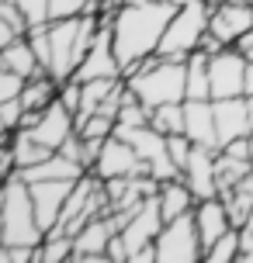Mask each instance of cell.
<instances>
[{
    "label": "cell",
    "mask_w": 253,
    "mask_h": 263,
    "mask_svg": "<svg viewBox=\"0 0 253 263\" xmlns=\"http://www.w3.org/2000/svg\"><path fill=\"white\" fill-rule=\"evenodd\" d=\"M177 14V4L170 0H149V4H121L111 14L115 28V55L121 63V80L135 69L139 59H146L160 49V39L170 17Z\"/></svg>",
    "instance_id": "6da1fadb"
},
{
    "label": "cell",
    "mask_w": 253,
    "mask_h": 263,
    "mask_svg": "<svg viewBox=\"0 0 253 263\" xmlns=\"http://www.w3.org/2000/svg\"><path fill=\"white\" fill-rule=\"evenodd\" d=\"M129 90L153 111L160 104H173L187 97V59H163V55H146L139 69L125 80Z\"/></svg>",
    "instance_id": "7a4b0ae2"
},
{
    "label": "cell",
    "mask_w": 253,
    "mask_h": 263,
    "mask_svg": "<svg viewBox=\"0 0 253 263\" xmlns=\"http://www.w3.org/2000/svg\"><path fill=\"white\" fill-rule=\"evenodd\" d=\"M0 204H4V246H42L45 229L39 222L31 187L21 177H7Z\"/></svg>",
    "instance_id": "3957f363"
},
{
    "label": "cell",
    "mask_w": 253,
    "mask_h": 263,
    "mask_svg": "<svg viewBox=\"0 0 253 263\" xmlns=\"http://www.w3.org/2000/svg\"><path fill=\"white\" fill-rule=\"evenodd\" d=\"M208 21H212V4L208 0H187L177 7L170 17V25L160 39L156 55L163 59H187L191 52H198L201 39L208 35Z\"/></svg>",
    "instance_id": "277c9868"
},
{
    "label": "cell",
    "mask_w": 253,
    "mask_h": 263,
    "mask_svg": "<svg viewBox=\"0 0 253 263\" xmlns=\"http://www.w3.org/2000/svg\"><path fill=\"white\" fill-rule=\"evenodd\" d=\"M156 253H160V263H194V260H205V242H201L194 211H187V215H180V218L163 222L160 236H156Z\"/></svg>",
    "instance_id": "5b68a950"
},
{
    "label": "cell",
    "mask_w": 253,
    "mask_h": 263,
    "mask_svg": "<svg viewBox=\"0 0 253 263\" xmlns=\"http://www.w3.org/2000/svg\"><path fill=\"white\" fill-rule=\"evenodd\" d=\"M246 52L229 45L222 52L208 55V73H212V101L219 97H243V83H246Z\"/></svg>",
    "instance_id": "8992f818"
},
{
    "label": "cell",
    "mask_w": 253,
    "mask_h": 263,
    "mask_svg": "<svg viewBox=\"0 0 253 263\" xmlns=\"http://www.w3.org/2000/svg\"><path fill=\"white\" fill-rule=\"evenodd\" d=\"M25 132L35 139V142H42V145H49L52 153H59V149H63V142H66L69 135L77 132V115H73V111H69L59 97H56L52 104L39 115V121H35L31 128H25Z\"/></svg>",
    "instance_id": "52a82bcc"
},
{
    "label": "cell",
    "mask_w": 253,
    "mask_h": 263,
    "mask_svg": "<svg viewBox=\"0 0 253 263\" xmlns=\"http://www.w3.org/2000/svg\"><path fill=\"white\" fill-rule=\"evenodd\" d=\"M250 28H253V4H246V0H222V4L212 7L208 31L222 45H236Z\"/></svg>",
    "instance_id": "ba28073f"
},
{
    "label": "cell",
    "mask_w": 253,
    "mask_h": 263,
    "mask_svg": "<svg viewBox=\"0 0 253 263\" xmlns=\"http://www.w3.org/2000/svg\"><path fill=\"white\" fill-rule=\"evenodd\" d=\"M160 229H163V211H160L156 194H153V197H146L139 208H132V218H129V225L121 229V239H125V246H129V263H132L135 250H142V246H149V242H156Z\"/></svg>",
    "instance_id": "9c48e42d"
},
{
    "label": "cell",
    "mask_w": 253,
    "mask_h": 263,
    "mask_svg": "<svg viewBox=\"0 0 253 263\" xmlns=\"http://www.w3.org/2000/svg\"><path fill=\"white\" fill-rule=\"evenodd\" d=\"M101 180H111V177H129V173H146V163L139 159V153L132 149V142H125L118 135L104 139L101 145V156L91 166Z\"/></svg>",
    "instance_id": "30bf717a"
},
{
    "label": "cell",
    "mask_w": 253,
    "mask_h": 263,
    "mask_svg": "<svg viewBox=\"0 0 253 263\" xmlns=\"http://www.w3.org/2000/svg\"><path fill=\"white\" fill-rule=\"evenodd\" d=\"M215 104V128H219V149L232 139H243L253 132V111L246 97H219Z\"/></svg>",
    "instance_id": "8fae6325"
},
{
    "label": "cell",
    "mask_w": 253,
    "mask_h": 263,
    "mask_svg": "<svg viewBox=\"0 0 253 263\" xmlns=\"http://www.w3.org/2000/svg\"><path fill=\"white\" fill-rule=\"evenodd\" d=\"M111 236H115V225H111L107 215L91 218V222L73 236V242H77V246H73V260L77 263H107L111 260V256H107Z\"/></svg>",
    "instance_id": "7c38bea8"
},
{
    "label": "cell",
    "mask_w": 253,
    "mask_h": 263,
    "mask_svg": "<svg viewBox=\"0 0 253 263\" xmlns=\"http://www.w3.org/2000/svg\"><path fill=\"white\" fill-rule=\"evenodd\" d=\"M215 153H219V149H212V145H194V149H191V159H187V166H184V180H187V187L194 191L198 201H205V197H219Z\"/></svg>",
    "instance_id": "4fadbf2b"
},
{
    "label": "cell",
    "mask_w": 253,
    "mask_h": 263,
    "mask_svg": "<svg viewBox=\"0 0 253 263\" xmlns=\"http://www.w3.org/2000/svg\"><path fill=\"white\" fill-rule=\"evenodd\" d=\"M80 180V177H77ZM77 180H39V184H28L31 187V197H35V211H39V222L45 232H52L59 215L66 208V197L73 191Z\"/></svg>",
    "instance_id": "5bb4252c"
},
{
    "label": "cell",
    "mask_w": 253,
    "mask_h": 263,
    "mask_svg": "<svg viewBox=\"0 0 253 263\" xmlns=\"http://www.w3.org/2000/svg\"><path fill=\"white\" fill-rule=\"evenodd\" d=\"M184 135L194 145L219 149V128H215V104L212 101H191V97H184Z\"/></svg>",
    "instance_id": "9a60e30c"
},
{
    "label": "cell",
    "mask_w": 253,
    "mask_h": 263,
    "mask_svg": "<svg viewBox=\"0 0 253 263\" xmlns=\"http://www.w3.org/2000/svg\"><path fill=\"white\" fill-rule=\"evenodd\" d=\"M83 173H87L83 163L63 156V153H52L49 159H42V163H35V166L14 170V177H21L25 184H39V180H77V177H83Z\"/></svg>",
    "instance_id": "2e32d148"
},
{
    "label": "cell",
    "mask_w": 253,
    "mask_h": 263,
    "mask_svg": "<svg viewBox=\"0 0 253 263\" xmlns=\"http://www.w3.org/2000/svg\"><path fill=\"white\" fill-rule=\"evenodd\" d=\"M194 222H198V232H201L205 250H208L222 232L236 229L232 218H229V208H226L222 197H205V201H198V204H194Z\"/></svg>",
    "instance_id": "e0dca14e"
},
{
    "label": "cell",
    "mask_w": 253,
    "mask_h": 263,
    "mask_svg": "<svg viewBox=\"0 0 253 263\" xmlns=\"http://www.w3.org/2000/svg\"><path fill=\"white\" fill-rule=\"evenodd\" d=\"M0 66H7V69H14V73H21L25 80H35V77L45 73V66L39 63V52H35V45L28 42V35H21V39H14L11 45L0 49Z\"/></svg>",
    "instance_id": "ac0fdd59"
},
{
    "label": "cell",
    "mask_w": 253,
    "mask_h": 263,
    "mask_svg": "<svg viewBox=\"0 0 253 263\" xmlns=\"http://www.w3.org/2000/svg\"><path fill=\"white\" fill-rule=\"evenodd\" d=\"M156 201H160L163 222H170V218H180V215H187V211H194V204H198V197H194V191L187 187L184 177L160 184V191H156Z\"/></svg>",
    "instance_id": "d6986e66"
},
{
    "label": "cell",
    "mask_w": 253,
    "mask_h": 263,
    "mask_svg": "<svg viewBox=\"0 0 253 263\" xmlns=\"http://www.w3.org/2000/svg\"><path fill=\"white\" fill-rule=\"evenodd\" d=\"M219 197L226 201L229 218H232V225L240 229V225L253 215V173H250V177H243L240 184H232L226 194H219Z\"/></svg>",
    "instance_id": "ffe728a7"
},
{
    "label": "cell",
    "mask_w": 253,
    "mask_h": 263,
    "mask_svg": "<svg viewBox=\"0 0 253 263\" xmlns=\"http://www.w3.org/2000/svg\"><path fill=\"white\" fill-rule=\"evenodd\" d=\"M187 97L191 101H212V73H208L205 52L187 55Z\"/></svg>",
    "instance_id": "44dd1931"
},
{
    "label": "cell",
    "mask_w": 253,
    "mask_h": 263,
    "mask_svg": "<svg viewBox=\"0 0 253 263\" xmlns=\"http://www.w3.org/2000/svg\"><path fill=\"white\" fill-rule=\"evenodd\" d=\"M215 173H219V194H226L232 184H240L243 177L253 173V159H243V156H229V153H215Z\"/></svg>",
    "instance_id": "7402d4cb"
},
{
    "label": "cell",
    "mask_w": 253,
    "mask_h": 263,
    "mask_svg": "<svg viewBox=\"0 0 253 263\" xmlns=\"http://www.w3.org/2000/svg\"><path fill=\"white\" fill-rule=\"evenodd\" d=\"M11 153H14V163H17V170H25V166H35V163H42V159L52 156V149H49V145H42V142H35V139H31L25 128L14 132Z\"/></svg>",
    "instance_id": "603a6c76"
},
{
    "label": "cell",
    "mask_w": 253,
    "mask_h": 263,
    "mask_svg": "<svg viewBox=\"0 0 253 263\" xmlns=\"http://www.w3.org/2000/svg\"><path fill=\"white\" fill-rule=\"evenodd\" d=\"M121 83V77H101V80H87L83 83V101H80V111H77V118H87V115H97L101 104L107 101V93L115 90Z\"/></svg>",
    "instance_id": "cb8c5ba5"
},
{
    "label": "cell",
    "mask_w": 253,
    "mask_h": 263,
    "mask_svg": "<svg viewBox=\"0 0 253 263\" xmlns=\"http://www.w3.org/2000/svg\"><path fill=\"white\" fill-rule=\"evenodd\" d=\"M73 236L69 232H45L39 246V263H59V260H73Z\"/></svg>",
    "instance_id": "d4e9b609"
},
{
    "label": "cell",
    "mask_w": 253,
    "mask_h": 263,
    "mask_svg": "<svg viewBox=\"0 0 253 263\" xmlns=\"http://www.w3.org/2000/svg\"><path fill=\"white\" fill-rule=\"evenodd\" d=\"M149 125H153L156 132H163V135H177V132H184V101H173V104L153 107Z\"/></svg>",
    "instance_id": "484cf974"
},
{
    "label": "cell",
    "mask_w": 253,
    "mask_h": 263,
    "mask_svg": "<svg viewBox=\"0 0 253 263\" xmlns=\"http://www.w3.org/2000/svg\"><path fill=\"white\" fill-rule=\"evenodd\" d=\"M240 250H243L240 229H229V232H222V236L205 250V260L208 263H232V260H240Z\"/></svg>",
    "instance_id": "4316f807"
},
{
    "label": "cell",
    "mask_w": 253,
    "mask_h": 263,
    "mask_svg": "<svg viewBox=\"0 0 253 263\" xmlns=\"http://www.w3.org/2000/svg\"><path fill=\"white\" fill-rule=\"evenodd\" d=\"M80 14H101L97 0H49V21L80 17Z\"/></svg>",
    "instance_id": "83f0119b"
},
{
    "label": "cell",
    "mask_w": 253,
    "mask_h": 263,
    "mask_svg": "<svg viewBox=\"0 0 253 263\" xmlns=\"http://www.w3.org/2000/svg\"><path fill=\"white\" fill-rule=\"evenodd\" d=\"M115 125L118 121L107 118V115H87V118H77V132H80L83 139H111L115 135Z\"/></svg>",
    "instance_id": "f1b7e54d"
},
{
    "label": "cell",
    "mask_w": 253,
    "mask_h": 263,
    "mask_svg": "<svg viewBox=\"0 0 253 263\" xmlns=\"http://www.w3.org/2000/svg\"><path fill=\"white\" fill-rule=\"evenodd\" d=\"M28 80L21 77V73H14V69H7V66H0V101H11V97H21V90H25Z\"/></svg>",
    "instance_id": "f546056e"
},
{
    "label": "cell",
    "mask_w": 253,
    "mask_h": 263,
    "mask_svg": "<svg viewBox=\"0 0 253 263\" xmlns=\"http://www.w3.org/2000/svg\"><path fill=\"white\" fill-rule=\"evenodd\" d=\"M167 145H170L173 163H177V166H180V173H184V166H187V159H191V149H194V142L187 139L184 132H177V135H167Z\"/></svg>",
    "instance_id": "4dcf8cb0"
},
{
    "label": "cell",
    "mask_w": 253,
    "mask_h": 263,
    "mask_svg": "<svg viewBox=\"0 0 253 263\" xmlns=\"http://www.w3.org/2000/svg\"><path fill=\"white\" fill-rule=\"evenodd\" d=\"M59 101L77 115V111H80V101H83V83H80V80H73V77L63 80V83H59Z\"/></svg>",
    "instance_id": "1f68e13d"
},
{
    "label": "cell",
    "mask_w": 253,
    "mask_h": 263,
    "mask_svg": "<svg viewBox=\"0 0 253 263\" xmlns=\"http://www.w3.org/2000/svg\"><path fill=\"white\" fill-rule=\"evenodd\" d=\"M17 7L25 11L28 25H49V0H17Z\"/></svg>",
    "instance_id": "d6a6232c"
},
{
    "label": "cell",
    "mask_w": 253,
    "mask_h": 263,
    "mask_svg": "<svg viewBox=\"0 0 253 263\" xmlns=\"http://www.w3.org/2000/svg\"><path fill=\"white\" fill-rule=\"evenodd\" d=\"M0 118L11 132L21 128V118H25V104H21V97H11V101H0Z\"/></svg>",
    "instance_id": "836d02e7"
},
{
    "label": "cell",
    "mask_w": 253,
    "mask_h": 263,
    "mask_svg": "<svg viewBox=\"0 0 253 263\" xmlns=\"http://www.w3.org/2000/svg\"><path fill=\"white\" fill-rule=\"evenodd\" d=\"M107 256H111V263H129V246H125L121 232L111 236V242H107Z\"/></svg>",
    "instance_id": "e575fe53"
},
{
    "label": "cell",
    "mask_w": 253,
    "mask_h": 263,
    "mask_svg": "<svg viewBox=\"0 0 253 263\" xmlns=\"http://www.w3.org/2000/svg\"><path fill=\"white\" fill-rule=\"evenodd\" d=\"M132 263H160V253H156V242H149L142 250L132 253Z\"/></svg>",
    "instance_id": "d590c367"
},
{
    "label": "cell",
    "mask_w": 253,
    "mask_h": 263,
    "mask_svg": "<svg viewBox=\"0 0 253 263\" xmlns=\"http://www.w3.org/2000/svg\"><path fill=\"white\" fill-rule=\"evenodd\" d=\"M14 39H21V35H17V31H14V25L4 17V14H0V49H4V45H11Z\"/></svg>",
    "instance_id": "8d00e7d4"
},
{
    "label": "cell",
    "mask_w": 253,
    "mask_h": 263,
    "mask_svg": "<svg viewBox=\"0 0 253 263\" xmlns=\"http://www.w3.org/2000/svg\"><path fill=\"white\" fill-rule=\"evenodd\" d=\"M236 49H243V52H253V28L246 31V35H243L240 42H236Z\"/></svg>",
    "instance_id": "74e56055"
},
{
    "label": "cell",
    "mask_w": 253,
    "mask_h": 263,
    "mask_svg": "<svg viewBox=\"0 0 253 263\" xmlns=\"http://www.w3.org/2000/svg\"><path fill=\"white\" fill-rule=\"evenodd\" d=\"M250 59V55H246ZM243 93H253V59L246 63V83H243Z\"/></svg>",
    "instance_id": "f35d334b"
},
{
    "label": "cell",
    "mask_w": 253,
    "mask_h": 263,
    "mask_svg": "<svg viewBox=\"0 0 253 263\" xmlns=\"http://www.w3.org/2000/svg\"><path fill=\"white\" fill-rule=\"evenodd\" d=\"M11 139H14V132L4 125V118H0V145H11Z\"/></svg>",
    "instance_id": "ab89813d"
},
{
    "label": "cell",
    "mask_w": 253,
    "mask_h": 263,
    "mask_svg": "<svg viewBox=\"0 0 253 263\" xmlns=\"http://www.w3.org/2000/svg\"><path fill=\"white\" fill-rule=\"evenodd\" d=\"M4 201V197H0ZM0 242H4V204H0Z\"/></svg>",
    "instance_id": "60d3db41"
},
{
    "label": "cell",
    "mask_w": 253,
    "mask_h": 263,
    "mask_svg": "<svg viewBox=\"0 0 253 263\" xmlns=\"http://www.w3.org/2000/svg\"><path fill=\"white\" fill-rule=\"evenodd\" d=\"M0 263H7V246L0 242Z\"/></svg>",
    "instance_id": "b9f144b4"
},
{
    "label": "cell",
    "mask_w": 253,
    "mask_h": 263,
    "mask_svg": "<svg viewBox=\"0 0 253 263\" xmlns=\"http://www.w3.org/2000/svg\"><path fill=\"white\" fill-rule=\"evenodd\" d=\"M250 159H253V132H250Z\"/></svg>",
    "instance_id": "7bdbcfd3"
},
{
    "label": "cell",
    "mask_w": 253,
    "mask_h": 263,
    "mask_svg": "<svg viewBox=\"0 0 253 263\" xmlns=\"http://www.w3.org/2000/svg\"><path fill=\"white\" fill-rule=\"evenodd\" d=\"M0 4H14V0H0Z\"/></svg>",
    "instance_id": "ee69618b"
},
{
    "label": "cell",
    "mask_w": 253,
    "mask_h": 263,
    "mask_svg": "<svg viewBox=\"0 0 253 263\" xmlns=\"http://www.w3.org/2000/svg\"><path fill=\"white\" fill-rule=\"evenodd\" d=\"M246 55H250V59H253V52H246Z\"/></svg>",
    "instance_id": "f6af8a7d"
},
{
    "label": "cell",
    "mask_w": 253,
    "mask_h": 263,
    "mask_svg": "<svg viewBox=\"0 0 253 263\" xmlns=\"http://www.w3.org/2000/svg\"><path fill=\"white\" fill-rule=\"evenodd\" d=\"M246 4H253V0H246Z\"/></svg>",
    "instance_id": "bcb514c9"
}]
</instances>
